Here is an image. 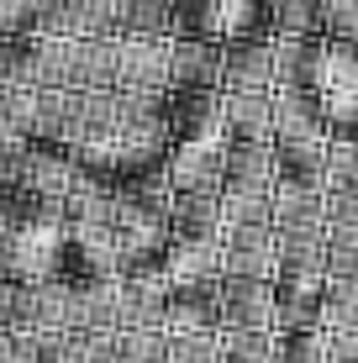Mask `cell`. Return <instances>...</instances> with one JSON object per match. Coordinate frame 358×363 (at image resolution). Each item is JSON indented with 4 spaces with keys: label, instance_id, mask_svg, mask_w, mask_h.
<instances>
[{
    "label": "cell",
    "instance_id": "obj_1",
    "mask_svg": "<svg viewBox=\"0 0 358 363\" xmlns=\"http://www.w3.org/2000/svg\"><path fill=\"white\" fill-rule=\"evenodd\" d=\"M116 90L142 100H169V37H116Z\"/></svg>",
    "mask_w": 358,
    "mask_h": 363
},
{
    "label": "cell",
    "instance_id": "obj_2",
    "mask_svg": "<svg viewBox=\"0 0 358 363\" xmlns=\"http://www.w3.org/2000/svg\"><path fill=\"white\" fill-rule=\"evenodd\" d=\"M327 111L316 90L274 84V147H327Z\"/></svg>",
    "mask_w": 358,
    "mask_h": 363
},
{
    "label": "cell",
    "instance_id": "obj_3",
    "mask_svg": "<svg viewBox=\"0 0 358 363\" xmlns=\"http://www.w3.org/2000/svg\"><path fill=\"white\" fill-rule=\"evenodd\" d=\"M274 284L322 290L327 284V232H274Z\"/></svg>",
    "mask_w": 358,
    "mask_h": 363
},
{
    "label": "cell",
    "instance_id": "obj_4",
    "mask_svg": "<svg viewBox=\"0 0 358 363\" xmlns=\"http://www.w3.org/2000/svg\"><path fill=\"white\" fill-rule=\"evenodd\" d=\"M227 143H174L164 153V174L174 195H221Z\"/></svg>",
    "mask_w": 358,
    "mask_h": 363
},
{
    "label": "cell",
    "instance_id": "obj_5",
    "mask_svg": "<svg viewBox=\"0 0 358 363\" xmlns=\"http://www.w3.org/2000/svg\"><path fill=\"white\" fill-rule=\"evenodd\" d=\"M164 332H221V279H169Z\"/></svg>",
    "mask_w": 358,
    "mask_h": 363
},
{
    "label": "cell",
    "instance_id": "obj_6",
    "mask_svg": "<svg viewBox=\"0 0 358 363\" xmlns=\"http://www.w3.org/2000/svg\"><path fill=\"white\" fill-rule=\"evenodd\" d=\"M37 32H47V37H116V0H37Z\"/></svg>",
    "mask_w": 358,
    "mask_h": 363
},
{
    "label": "cell",
    "instance_id": "obj_7",
    "mask_svg": "<svg viewBox=\"0 0 358 363\" xmlns=\"http://www.w3.org/2000/svg\"><path fill=\"white\" fill-rule=\"evenodd\" d=\"M164 116L174 143H227L221 132V90H169Z\"/></svg>",
    "mask_w": 358,
    "mask_h": 363
},
{
    "label": "cell",
    "instance_id": "obj_8",
    "mask_svg": "<svg viewBox=\"0 0 358 363\" xmlns=\"http://www.w3.org/2000/svg\"><path fill=\"white\" fill-rule=\"evenodd\" d=\"M221 90H274V37H232L221 43Z\"/></svg>",
    "mask_w": 358,
    "mask_h": 363
},
{
    "label": "cell",
    "instance_id": "obj_9",
    "mask_svg": "<svg viewBox=\"0 0 358 363\" xmlns=\"http://www.w3.org/2000/svg\"><path fill=\"white\" fill-rule=\"evenodd\" d=\"M221 332H274V279H221Z\"/></svg>",
    "mask_w": 358,
    "mask_h": 363
},
{
    "label": "cell",
    "instance_id": "obj_10",
    "mask_svg": "<svg viewBox=\"0 0 358 363\" xmlns=\"http://www.w3.org/2000/svg\"><path fill=\"white\" fill-rule=\"evenodd\" d=\"M164 306H169L164 274H121L116 332H164Z\"/></svg>",
    "mask_w": 358,
    "mask_h": 363
},
{
    "label": "cell",
    "instance_id": "obj_11",
    "mask_svg": "<svg viewBox=\"0 0 358 363\" xmlns=\"http://www.w3.org/2000/svg\"><path fill=\"white\" fill-rule=\"evenodd\" d=\"M221 279H274V227L221 232Z\"/></svg>",
    "mask_w": 358,
    "mask_h": 363
},
{
    "label": "cell",
    "instance_id": "obj_12",
    "mask_svg": "<svg viewBox=\"0 0 358 363\" xmlns=\"http://www.w3.org/2000/svg\"><path fill=\"white\" fill-rule=\"evenodd\" d=\"M227 143H274V90H221Z\"/></svg>",
    "mask_w": 358,
    "mask_h": 363
},
{
    "label": "cell",
    "instance_id": "obj_13",
    "mask_svg": "<svg viewBox=\"0 0 358 363\" xmlns=\"http://www.w3.org/2000/svg\"><path fill=\"white\" fill-rule=\"evenodd\" d=\"M169 79L174 90H221V43L169 37Z\"/></svg>",
    "mask_w": 358,
    "mask_h": 363
},
{
    "label": "cell",
    "instance_id": "obj_14",
    "mask_svg": "<svg viewBox=\"0 0 358 363\" xmlns=\"http://www.w3.org/2000/svg\"><path fill=\"white\" fill-rule=\"evenodd\" d=\"M69 90H116V37H69Z\"/></svg>",
    "mask_w": 358,
    "mask_h": 363
},
{
    "label": "cell",
    "instance_id": "obj_15",
    "mask_svg": "<svg viewBox=\"0 0 358 363\" xmlns=\"http://www.w3.org/2000/svg\"><path fill=\"white\" fill-rule=\"evenodd\" d=\"M327 64V37H274V84L316 90Z\"/></svg>",
    "mask_w": 358,
    "mask_h": 363
},
{
    "label": "cell",
    "instance_id": "obj_16",
    "mask_svg": "<svg viewBox=\"0 0 358 363\" xmlns=\"http://www.w3.org/2000/svg\"><path fill=\"white\" fill-rule=\"evenodd\" d=\"M74 127H79V90H37V111H32V143L43 147H69Z\"/></svg>",
    "mask_w": 358,
    "mask_h": 363
},
{
    "label": "cell",
    "instance_id": "obj_17",
    "mask_svg": "<svg viewBox=\"0 0 358 363\" xmlns=\"http://www.w3.org/2000/svg\"><path fill=\"white\" fill-rule=\"evenodd\" d=\"M227 216H221V195H174L169 200V237L179 242H221Z\"/></svg>",
    "mask_w": 358,
    "mask_h": 363
},
{
    "label": "cell",
    "instance_id": "obj_18",
    "mask_svg": "<svg viewBox=\"0 0 358 363\" xmlns=\"http://www.w3.org/2000/svg\"><path fill=\"white\" fill-rule=\"evenodd\" d=\"M221 190H274V143H227Z\"/></svg>",
    "mask_w": 358,
    "mask_h": 363
},
{
    "label": "cell",
    "instance_id": "obj_19",
    "mask_svg": "<svg viewBox=\"0 0 358 363\" xmlns=\"http://www.w3.org/2000/svg\"><path fill=\"white\" fill-rule=\"evenodd\" d=\"M121 279H74V332H116Z\"/></svg>",
    "mask_w": 358,
    "mask_h": 363
},
{
    "label": "cell",
    "instance_id": "obj_20",
    "mask_svg": "<svg viewBox=\"0 0 358 363\" xmlns=\"http://www.w3.org/2000/svg\"><path fill=\"white\" fill-rule=\"evenodd\" d=\"M274 232H327V200H322V190L274 184Z\"/></svg>",
    "mask_w": 358,
    "mask_h": 363
},
{
    "label": "cell",
    "instance_id": "obj_21",
    "mask_svg": "<svg viewBox=\"0 0 358 363\" xmlns=\"http://www.w3.org/2000/svg\"><path fill=\"white\" fill-rule=\"evenodd\" d=\"M274 184L327 190V147H274Z\"/></svg>",
    "mask_w": 358,
    "mask_h": 363
},
{
    "label": "cell",
    "instance_id": "obj_22",
    "mask_svg": "<svg viewBox=\"0 0 358 363\" xmlns=\"http://www.w3.org/2000/svg\"><path fill=\"white\" fill-rule=\"evenodd\" d=\"M322 290L274 284V332H322Z\"/></svg>",
    "mask_w": 358,
    "mask_h": 363
},
{
    "label": "cell",
    "instance_id": "obj_23",
    "mask_svg": "<svg viewBox=\"0 0 358 363\" xmlns=\"http://www.w3.org/2000/svg\"><path fill=\"white\" fill-rule=\"evenodd\" d=\"M164 274L169 279H221V242H179V237H169Z\"/></svg>",
    "mask_w": 358,
    "mask_h": 363
},
{
    "label": "cell",
    "instance_id": "obj_24",
    "mask_svg": "<svg viewBox=\"0 0 358 363\" xmlns=\"http://www.w3.org/2000/svg\"><path fill=\"white\" fill-rule=\"evenodd\" d=\"M174 0H116V37H169Z\"/></svg>",
    "mask_w": 358,
    "mask_h": 363
},
{
    "label": "cell",
    "instance_id": "obj_25",
    "mask_svg": "<svg viewBox=\"0 0 358 363\" xmlns=\"http://www.w3.org/2000/svg\"><path fill=\"white\" fill-rule=\"evenodd\" d=\"M274 37H327V0H269Z\"/></svg>",
    "mask_w": 358,
    "mask_h": 363
},
{
    "label": "cell",
    "instance_id": "obj_26",
    "mask_svg": "<svg viewBox=\"0 0 358 363\" xmlns=\"http://www.w3.org/2000/svg\"><path fill=\"white\" fill-rule=\"evenodd\" d=\"M227 227H274V190H221Z\"/></svg>",
    "mask_w": 358,
    "mask_h": 363
},
{
    "label": "cell",
    "instance_id": "obj_27",
    "mask_svg": "<svg viewBox=\"0 0 358 363\" xmlns=\"http://www.w3.org/2000/svg\"><path fill=\"white\" fill-rule=\"evenodd\" d=\"M322 332H358V279H327Z\"/></svg>",
    "mask_w": 358,
    "mask_h": 363
},
{
    "label": "cell",
    "instance_id": "obj_28",
    "mask_svg": "<svg viewBox=\"0 0 358 363\" xmlns=\"http://www.w3.org/2000/svg\"><path fill=\"white\" fill-rule=\"evenodd\" d=\"M221 363H274V332H221Z\"/></svg>",
    "mask_w": 358,
    "mask_h": 363
},
{
    "label": "cell",
    "instance_id": "obj_29",
    "mask_svg": "<svg viewBox=\"0 0 358 363\" xmlns=\"http://www.w3.org/2000/svg\"><path fill=\"white\" fill-rule=\"evenodd\" d=\"M116 363H169V332H116Z\"/></svg>",
    "mask_w": 358,
    "mask_h": 363
},
{
    "label": "cell",
    "instance_id": "obj_30",
    "mask_svg": "<svg viewBox=\"0 0 358 363\" xmlns=\"http://www.w3.org/2000/svg\"><path fill=\"white\" fill-rule=\"evenodd\" d=\"M274 363H327V332H274Z\"/></svg>",
    "mask_w": 358,
    "mask_h": 363
},
{
    "label": "cell",
    "instance_id": "obj_31",
    "mask_svg": "<svg viewBox=\"0 0 358 363\" xmlns=\"http://www.w3.org/2000/svg\"><path fill=\"white\" fill-rule=\"evenodd\" d=\"M169 363H221V332H169Z\"/></svg>",
    "mask_w": 358,
    "mask_h": 363
},
{
    "label": "cell",
    "instance_id": "obj_32",
    "mask_svg": "<svg viewBox=\"0 0 358 363\" xmlns=\"http://www.w3.org/2000/svg\"><path fill=\"white\" fill-rule=\"evenodd\" d=\"M327 279H358V227H327Z\"/></svg>",
    "mask_w": 358,
    "mask_h": 363
},
{
    "label": "cell",
    "instance_id": "obj_33",
    "mask_svg": "<svg viewBox=\"0 0 358 363\" xmlns=\"http://www.w3.org/2000/svg\"><path fill=\"white\" fill-rule=\"evenodd\" d=\"M358 190V137H327V190Z\"/></svg>",
    "mask_w": 358,
    "mask_h": 363
},
{
    "label": "cell",
    "instance_id": "obj_34",
    "mask_svg": "<svg viewBox=\"0 0 358 363\" xmlns=\"http://www.w3.org/2000/svg\"><path fill=\"white\" fill-rule=\"evenodd\" d=\"M37 363H79V332H32Z\"/></svg>",
    "mask_w": 358,
    "mask_h": 363
},
{
    "label": "cell",
    "instance_id": "obj_35",
    "mask_svg": "<svg viewBox=\"0 0 358 363\" xmlns=\"http://www.w3.org/2000/svg\"><path fill=\"white\" fill-rule=\"evenodd\" d=\"M37 32V0H0V37Z\"/></svg>",
    "mask_w": 358,
    "mask_h": 363
},
{
    "label": "cell",
    "instance_id": "obj_36",
    "mask_svg": "<svg viewBox=\"0 0 358 363\" xmlns=\"http://www.w3.org/2000/svg\"><path fill=\"white\" fill-rule=\"evenodd\" d=\"M327 200V227H358V190H322Z\"/></svg>",
    "mask_w": 358,
    "mask_h": 363
},
{
    "label": "cell",
    "instance_id": "obj_37",
    "mask_svg": "<svg viewBox=\"0 0 358 363\" xmlns=\"http://www.w3.org/2000/svg\"><path fill=\"white\" fill-rule=\"evenodd\" d=\"M327 37L358 43V0H327Z\"/></svg>",
    "mask_w": 358,
    "mask_h": 363
},
{
    "label": "cell",
    "instance_id": "obj_38",
    "mask_svg": "<svg viewBox=\"0 0 358 363\" xmlns=\"http://www.w3.org/2000/svg\"><path fill=\"white\" fill-rule=\"evenodd\" d=\"M0 363H37V337L16 332V327H0Z\"/></svg>",
    "mask_w": 358,
    "mask_h": 363
},
{
    "label": "cell",
    "instance_id": "obj_39",
    "mask_svg": "<svg viewBox=\"0 0 358 363\" xmlns=\"http://www.w3.org/2000/svg\"><path fill=\"white\" fill-rule=\"evenodd\" d=\"M79 363H116V332H79Z\"/></svg>",
    "mask_w": 358,
    "mask_h": 363
},
{
    "label": "cell",
    "instance_id": "obj_40",
    "mask_svg": "<svg viewBox=\"0 0 358 363\" xmlns=\"http://www.w3.org/2000/svg\"><path fill=\"white\" fill-rule=\"evenodd\" d=\"M0 327L21 332V284L16 279H0Z\"/></svg>",
    "mask_w": 358,
    "mask_h": 363
},
{
    "label": "cell",
    "instance_id": "obj_41",
    "mask_svg": "<svg viewBox=\"0 0 358 363\" xmlns=\"http://www.w3.org/2000/svg\"><path fill=\"white\" fill-rule=\"evenodd\" d=\"M327 363H358V332H327Z\"/></svg>",
    "mask_w": 358,
    "mask_h": 363
}]
</instances>
